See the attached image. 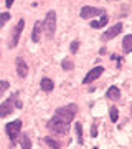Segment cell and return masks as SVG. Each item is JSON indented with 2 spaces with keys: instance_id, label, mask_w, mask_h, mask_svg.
<instances>
[{
  "instance_id": "1",
  "label": "cell",
  "mask_w": 132,
  "mask_h": 149,
  "mask_svg": "<svg viewBox=\"0 0 132 149\" xmlns=\"http://www.w3.org/2000/svg\"><path fill=\"white\" fill-rule=\"evenodd\" d=\"M76 114H78V106H76L74 103L58 108V109H56V113H55V116H58L61 121L68 123V124L74 119V116H76Z\"/></svg>"
},
{
  "instance_id": "2",
  "label": "cell",
  "mask_w": 132,
  "mask_h": 149,
  "mask_svg": "<svg viewBox=\"0 0 132 149\" xmlns=\"http://www.w3.org/2000/svg\"><path fill=\"white\" fill-rule=\"evenodd\" d=\"M41 28H45V33H46L48 38L55 37V32H56V13L55 10H50L45 17V20L41 22Z\"/></svg>"
},
{
  "instance_id": "3",
  "label": "cell",
  "mask_w": 132,
  "mask_h": 149,
  "mask_svg": "<svg viewBox=\"0 0 132 149\" xmlns=\"http://www.w3.org/2000/svg\"><path fill=\"white\" fill-rule=\"evenodd\" d=\"M46 128L48 129H51L55 134H59V136H66L68 134V123H64L61 121L58 116H53L50 121L46 123Z\"/></svg>"
},
{
  "instance_id": "4",
  "label": "cell",
  "mask_w": 132,
  "mask_h": 149,
  "mask_svg": "<svg viewBox=\"0 0 132 149\" xmlns=\"http://www.w3.org/2000/svg\"><path fill=\"white\" fill-rule=\"evenodd\" d=\"M5 131H7L8 139H10L12 143H15L17 139H18V136H20V133H21V121L20 119H15V121L8 123L5 126Z\"/></svg>"
},
{
  "instance_id": "5",
  "label": "cell",
  "mask_w": 132,
  "mask_h": 149,
  "mask_svg": "<svg viewBox=\"0 0 132 149\" xmlns=\"http://www.w3.org/2000/svg\"><path fill=\"white\" fill-rule=\"evenodd\" d=\"M102 13H106V10H104V8H97V7H89V5L83 7V8H81V12H79V15H81V18H84V20L94 18V17L102 15Z\"/></svg>"
},
{
  "instance_id": "6",
  "label": "cell",
  "mask_w": 132,
  "mask_h": 149,
  "mask_svg": "<svg viewBox=\"0 0 132 149\" xmlns=\"http://www.w3.org/2000/svg\"><path fill=\"white\" fill-rule=\"evenodd\" d=\"M122 27H124V25H122L121 22H119V23H116V25H112L111 28H107V30H106V33L102 35V37H101V40H102V42L112 40L114 37H117V35L122 32Z\"/></svg>"
},
{
  "instance_id": "7",
  "label": "cell",
  "mask_w": 132,
  "mask_h": 149,
  "mask_svg": "<svg viewBox=\"0 0 132 149\" xmlns=\"http://www.w3.org/2000/svg\"><path fill=\"white\" fill-rule=\"evenodd\" d=\"M23 27H25V20H18V23L15 25L13 32H12V40H10V47H17L18 45V40H20V35L23 32Z\"/></svg>"
},
{
  "instance_id": "8",
  "label": "cell",
  "mask_w": 132,
  "mask_h": 149,
  "mask_svg": "<svg viewBox=\"0 0 132 149\" xmlns=\"http://www.w3.org/2000/svg\"><path fill=\"white\" fill-rule=\"evenodd\" d=\"M102 73H104V68H102V66H96V68H93L89 73L84 76L83 83H84V85H89V83H93L94 80H97V78H99Z\"/></svg>"
},
{
  "instance_id": "9",
  "label": "cell",
  "mask_w": 132,
  "mask_h": 149,
  "mask_svg": "<svg viewBox=\"0 0 132 149\" xmlns=\"http://www.w3.org/2000/svg\"><path fill=\"white\" fill-rule=\"evenodd\" d=\"M12 113H13V101H12V98H8L0 104V118L10 116Z\"/></svg>"
},
{
  "instance_id": "10",
  "label": "cell",
  "mask_w": 132,
  "mask_h": 149,
  "mask_svg": "<svg viewBox=\"0 0 132 149\" xmlns=\"http://www.w3.org/2000/svg\"><path fill=\"white\" fill-rule=\"evenodd\" d=\"M15 66H17V74H18L20 78H26V74H28V66H26L25 60L18 56V58L15 60Z\"/></svg>"
},
{
  "instance_id": "11",
  "label": "cell",
  "mask_w": 132,
  "mask_h": 149,
  "mask_svg": "<svg viewBox=\"0 0 132 149\" xmlns=\"http://www.w3.org/2000/svg\"><path fill=\"white\" fill-rule=\"evenodd\" d=\"M40 86H41V90L45 91V93H50V91H53V88H55V83H53L51 78L43 76L41 81H40Z\"/></svg>"
},
{
  "instance_id": "12",
  "label": "cell",
  "mask_w": 132,
  "mask_h": 149,
  "mask_svg": "<svg viewBox=\"0 0 132 149\" xmlns=\"http://www.w3.org/2000/svg\"><path fill=\"white\" fill-rule=\"evenodd\" d=\"M119 96H121V91H119V88H117V86H111L109 90L106 91V98H107V100L117 101V100H119Z\"/></svg>"
},
{
  "instance_id": "13",
  "label": "cell",
  "mask_w": 132,
  "mask_h": 149,
  "mask_svg": "<svg viewBox=\"0 0 132 149\" xmlns=\"http://www.w3.org/2000/svg\"><path fill=\"white\" fill-rule=\"evenodd\" d=\"M40 35H41V22L38 20L35 22V25H33V32H32V40L35 43L40 42Z\"/></svg>"
},
{
  "instance_id": "14",
  "label": "cell",
  "mask_w": 132,
  "mask_h": 149,
  "mask_svg": "<svg viewBox=\"0 0 132 149\" xmlns=\"http://www.w3.org/2000/svg\"><path fill=\"white\" fill-rule=\"evenodd\" d=\"M107 22H109L107 15H106V13H102V15H101V20H93L91 27H93V28H104Z\"/></svg>"
},
{
  "instance_id": "15",
  "label": "cell",
  "mask_w": 132,
  "mask_h": 149,
  "mask_svg": "<svg viewBox=\"0 0 132 149\" xmlns=\"http://www.w3.org/2000/svg\"><path fill=\"white\" fill-rule=\"evenodd\" d=\"M122 48H124V53H131L132 52V35H126L122 40Z\"/></svg>"
},
{
  "instance_id": "16",
  "label": "cell",
  "mask_w": 132,
  "mask_h": 149,
  "mask_svg": "<svg viewBox=\"0 0 132 149\" xmlns=\"http://www.w3.org/2000/svg\"><path fill=\"white\" fill-rule=\"evenodd\" d=\"M45 143H46V146H48V148H55V149L63 148V144H59L58 141H55L53 138H45Z\"/></svg>"
},
{
  "instance_id": "17",
  "label": "cell",
  "mask_w": 132,
  "mask_h": 149,
  "mask_svg": "<svg viewBox=\"0 0 132 149\" xmlns=\"http://www.w3.org/2000/svg\"><path fill=\"white\" fill-rule=\"evenodd\" d=\"M74 129H76V136H78L79 144H83V126H81V123H76L74 124Z\"/></svg>"
},
{
  "instance_id": "18",
  "label": "cell",
  "mask_w": 132,
  "mask_h": 149,
  "mask_svg": "<svg viewBox=\"0 0 132 149\" xmlns=\"http://www.w3.org/2000/svg\"><path fill=\"white\" fill-rule=\"evenodd\" d=\"M109 116H111L112 123H117V119H119V111H117L116 106H111V109H109Z\"/></svg>"
},
{
  "instance_id": "19",
  "label": "cell",
  "mask_w": 132,
  "mask_h": 149,
  "mask_svg": "<svg viewBox=\"0 0 132 149\" xmlns=\"http://www.w3.org/2000/svg\"><path fill=\"white\" fill-rule=\"evenodd\" d=\"M8 20H10V13H8V12H3V13L0 15V27H3Z\"/></svg>"
},
{
  "instance_id": "20",
  "label": "cell",
  "mask_w": 132,
  "mask_h": 149,
  "mask_svg": "<svg viewBox=\"0 0 132 149\" xmlns=\"http://www.w3.org/2000/svg\"><path fill=\"white\" fill-rule=\"evenodd\" d=\"M61 66H63V70H68V71L74 68V65H73L71 60H63V65H61Z\"/></svg>"
},
{
  "instance_id": "21",
  "label": "cell",
  "mask_w": 132,
  "mask_h": 149,
  "mask_svg": "<svg viewBox=\"0 0 132 149\" xmlns=\"http://www.w3.org/2000/svg\"><path fill=\"white\" fill-rule=\"evenodd\" d=\"M10 88V85H8V81H0V96L3 95L7 90Z\"/></svg>"
},
{
  "instance_id": "22",
  "label": "cell",
  "mask_w": 132,
  "mask_h": 149,
  "mask_svg": "<svg viewBox=\"0 0 132 149\" xmlns=\"http://www.w3.org/2000/svg\"><path fill=\"white\" fill-rule=\"evenodd\" d=\"M78 48H79V42H78V40L71 42V45H69V52H71V53H76V52H78Z\"/></svg>"
},
{
  "instance_id": "23",
  "label": "cell",
  "mask_w": 132,
  "mask_h": 149,
  "mask_svg": "<svg viewBox=\"0 0 132 149\" xmlns=\"http://www.w3.org/2000/svg\"><path fill=\"white\" fill-rule=\"evenodd\" d=\"M10 98H12V101L15 103V106H17V108H21V106H23V103H21L20 100H18V93H15V95L10 96Z\"/></svg>"
},
{
  "instance_id": "24",
  "label": "cell",
  "mask_w": 132,
  "mask_h": 149,
  "mask_svg": "<svg viewBox=\"0 0 132 149\" xmlns=\"http://www.w3.org/2000/svg\"><path fill=\"white\" fill-rule=\"evenodd\" d=\"M21 148H32V143H30V139H28V136H23L21 138Z\"/></svg>"
},
{
  "instance_id": "25",
  "label": "cell",
  "mask_w": 132,
  "mask_h": 149,
  "mask_svg": "<svg viewBox=\"0 0 132 149\" xmlns=\"http://www.w3.org/2000/svg\"><path fill=\"white\" fill-rule=\"evenodd\" d=\"M91 136H93V138H96V136H97V131H96V126H93V128H91Z\"/></svg>"
},
{
  "instance_id": "26",
  "label": "cell",
  "mask_w": 132,
  "mask_h": 149,
  "mask_svg": "<svg viewBox=\"0 0 132 149\" xmlns=\"http://www.w3.org/2000/svg\"><path fill=\"white\" fill-rule=\"evenodd\" d=\"M12 5H13V0H5V7L7 8H10Z\"/></svg>"
}]
</instances>
